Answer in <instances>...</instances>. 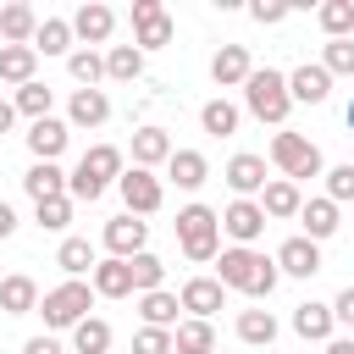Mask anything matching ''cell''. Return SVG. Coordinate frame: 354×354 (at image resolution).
Instances as JSON below:
<instances>
[{"label":"cell","instance_id":"6da1fadb","mask_svg":"<svg viewBox=\"0 0 354 354\" xmlns=\"http://www.w3.org/2000/svg\"><path fill=\"white\" fill-rule=\"evenodd\" d=\"M277 260H266L260 249H221V266H216V282L221 288H238L249 299H266L277 288Z\"/></svg>","mask_w":354,"mask_h":354},{"label":"cell","instance_id":"7c38bea8","mask_svg":"<svg viewBox=\"0 0 354 354\" xmlns=\"http://www.w3.org/2000/svg\"><path fill=\"white\" fill-rule=\"evenodd\" d=\"M177 299H183V310H188L194 321H210V315L221 310V299H227V288H221L216 277H188Z\"/></svg>","mask_w":354,"mask_h":354},{"label":"cell","instance_id":"7a4b0ae2","mask_svg":"<svg viewBox=\"0 0 354 354\" xmlns=\"http://www.w3.org/2000/svg\"><path fill=\"white\" fill-rule=\"evenodd\" d=\"M122 183V149L116 144H94V149H83V160H77V171L66 177V194H72V205L83 199V205H94L100 194H105V183Z\"/></svg>","mask_w":354,"mask_h":354},{"label":"cell","instance_id":"e575fe53","mask_svg":"<svg viewBox=\"0 0 354 354\" xmlns=\"http://www.w3.org/2000/svg\"><path fill=\"white\" fill-rule=\"evenodd\" d=\"M55 266H61V271H66V277L77 282V277H83V271H94L100 260H94V249H88V238H66V243L55 249Z\"/></svg>","mask_w":354,"mask_h":354},{"label":"cell","instance_id":"f6af8a7d","mask_svg":"<svg viewBox=\"0 0 354 354\" xmlns=\"http://www.w3.org/2000/svg\"><path fill=\"white\" fill-rule=\"evenodd\" d=\"M249 17H254L260 28H277V22L288 17V6H282V0H254V6H249Z\"/></svg>","mask_w":354,"mask_h":354},{"label":"cell","instance_id":"ab89813d","mask_svg":"<svg viewBox=\"0 0 354 354\" xmlns=\"http://www.w3.org/2000/svg\"><path fill=\"white\" fill-rule=\"evenodd\" d=\"M315 22L326 28V39H348V28H354V0H326V6L315 11Z\"/></svg>","mask_w":354,"mask_h":354},{"label":"cell","instance_id":"c3c4849f","mask_svg":"<svg viewBox=\"0 0 354 354\" xmlns=\"http://www.w3.org/2000/svg\"><path fill=\"white\" fill-rule=\"evenodd\" d=\"M11 232H17V210L0 199V238H11Z\"/></svg>","mask_w":354,"mask_h":354},{"label":"cell","instance_id":"7dc6e473","mask_svg":"<svg viewBox=\"0 0 354 354\" xmlns=\"http://www.w3.org/2000/svg\"><path fill=\"white\" fill-rule=\"evenodd\" d=\"M22 354H61V343H55V337H28Z\"/></svg>","mask_w":354,"mask_h":354},{"label":"cell","instance_id":"52a82bcc","mask_svg":"<svg viewBox=\"0 0 354 354\" xmlns=\"http://www.w3.org/2000/svg\"><path fill=\"white\" fill-rule=\"evenodd\" d=\"M171 17H166V6L160 0H133V44L138 50H166L171 44Z\"/></svg>","mask_w":354,"mask_h":354},{"label":"cell","instance_id":"5bb4252c","mask_svg":"<svg viewBox=\"0 0 354 354\" xmlns=\"http://www.w3.org/2000/svg\"><path fill=\"white\" fill-rule=\"evenodd\" d=\"M249 72H254V61H249V50H243V44H221V50H216V61H210L216 88H238V83H249Z\"/></svg>","mask_w":354,"mask_h":354},{"label":"cell","instance_id":"74e56055","mask_svg":"<svg viewBox=\"0 0 354 354\" xmlns=\"http://www.w3.org/2000/svg\"><path fill=\"white\" fill-rule=\"evenodd\" d=\"M66 72H72L77 88H94V83L105 77V55H94V50H72V55H66Z\"/></svg>","mask_w":354,"mask_h":354},{"label":"cell","instance_id":"836d02e7","mask_svg":"<svg viewBox=\"0 0 354 354\" xmlns=\"http://www.w3.org/2000/svg\"><path fill=\"white\" fill-rule=\"evenodd\" d=\"M11 105H17L22 116H33V122H44V116H50V105H55V88L33 77V83H22V88H17V100H11Z\"/></svg>","mask_w":354,"mask_h":354},{"label":"cell","instance_id":"681fc988","mask_svg":"<svg viewBox=\"0 0 354 354\" xmlns=\"http://www.w3.org/2000/svg\"><path fill=\"white\" fill-rule=\"evenodd\" d=\"M11 122H17V105H11V100H0V133H11Z\"/></svg>","mask_w":354,"mask_h":354},{"label":"cell","instance_id":"4316f807","mask_svg":"<svg viewBox=\"0 0 354 354\" xmlns=\"http://www.w3.org/2000/svg\"><path fill=\"white\" fill-rule=\"evenodd\" d=\"M0 310H6V315H28V310H39V282L22 277V271L6 277V282H0Z\"/></svg>","mask_w":354,"mask_h":354},{"label":"cell","instance_id":"30bf717a","mask_svg":"<svg viewBox=\"0 0 354 354\" xmlns=\"http://www.w3.org/2000/svg\"><path fill=\"white\" fill-rule=\"evenodd\" d=\"M288 94H293V105H326V94H332V72H326L321 61H304V66L288 72Z\"/></svg>","mask_w":354,"mask_h":354},{"label":"cell","instance_id":"bcb514c9","mask_svg":"<svg viewBox=\"0 0 354 354\" xmlns=\"http://www.w3.org/2000/svg\"><path fill=\"white\" fill-rule=\"evenodd\" d=\"M332 315H337L343 326H354V288H343V293L332 299Z\"/></svg>","mask_w":354,"mask_h":354},{"label":"cell","instance_id":"ffe728a7","mask_svg":"<svg viewBox=\"0 0 354 354\" xmlns=\"http://www.w3.org/2000/svg\"><path fill=\"white\" fill-rule=\"evenodd\" d=\"M66 138H72V127L55 122V116H44V122L28 127V149H33V160H55V155L66 149Z\"/></svg>","mask_w":354,"mask_h":354},{"label":"cell","instance_id":"7402d4cb","mask_svg":"<svg viewBox=\"0 0 354 354\" xmlns=\"http://www.w3.org/2000/svg\"><path fill=\"white\" fill-rule=\"evenodd\" d=\"M22 188L33 194V205H44V199H61V194H66V171H61L55 160H33V171L22 177Z\"/></svg>","mask_w":354,"mask_h":354},{"label":"cell","instance_id":"816d5d0a","mask_svg":"<svg viewBox=\"0 0 354 354\" xmlns=\"http://www.w3.org/2000/svg\"><path fill=\"white\" fill-rule=\"evenodd\" d=\"M343 122H348V133H354V100H348V116H343Z\"/></svg>","mask_w":354,"mask_h":354},{"label":"cell","instance_id":"cb8c5ba5","mask_svg":"<svg viewBox=\"0 0 354 354\" xmlns=\"http://www.w3.org/2000/svg\"><path fill=\"white\" fill-rule=\"evenodd\" d=\"M33 66H39V50L33 44H0V83H33Z\"/></svg>","mask_w":354,"mask_h":354},{"label":"cell","instance_id":"3957f363","mask_svg":"<svg viewBox=\"0 0 354 354\" xmlns=\"http://www.w3.org/2000/svg\"><path fill=\"white\" fill-rule=\"evenodd\" d=\"M243 105H249V116H260V122L282 127V122H288V111H293L288 77H282V72H271V66H254V72H249V83H243Z\"/></svg>","mask_w":354,"mask_h":354},{"label":"cell","instance_id":"ac0fdd59","mask_svg":"<svg viewBox=\"0 0 354 354\" xmlns=\"http://www.w3.org/2000/svg\"><path fill=\"white\" fill-rule=\"evenodd\" d=\"M227 188H232L238 199L266 194V160H260V155H232V160H227Z\"/></svg>","mask_w":354,"mask_h":354},{"label":"cell","instance_id":"f546056e","mask_svg":"<svg viewBox=\"0 0 354 354\" xmlns=\"http://www.w3.org/2000/svg\"><path fill=\"white\" fill-rule=\"evenodd\" d=\"M171 348H177V354H216V332H210V321H177Z\"/></svg>","mask_w":354,"mask_h":354},{"label":"cell","instance_id":"5b68a950","mask_svg":"<svg viewBox=\"0 0 354 354\" xmlns=\"http://www.w3.org/2000/svg\"><path fill=\"white\" fill-rule=\"evenodd\" d=\"M88 310H94V288L88 282H61V288H50L44 293V304H39V315H44V326H77V321H88Z\"/></svg>","mask_w":354,"mask_h":354},{"label":"cell","instance_id":"44dd1931","mask_svg":"<svg viewBox=\"0 0 354 354\" xmlns=\"http://www.w3.org/2000/svg\"><path fill=\"white\" fill-rule=\"evenodd\" d=\"M94 293L100 299H127L133 293V260H116V254L100 260L94 266Z\"/></svg>","mask_w":354,"mask_h":354},{"label":"cell","instance_id":"d4e9b609","mask_svg":"<svg viewBox=\"0 0 354 354\" xmlns=\"http://www.w3.org/2000/svg\"><path fill=\"white\" fill-rule=\"evenodd\" d=\"M66 116H72V127H100V122L111 116L105 88H77V94H72V105H66Z\"/></svg>","mask_w":354,"mask_h":354},{"label":"cell","instance_id":"9a60e30c","mask_svg":"<svg viewBox=\"0 0 354 354\" xmlns=\"http://www.w3.org/2000/svg\"><path fill=\"white\" fill-rule=\"evenodd\" d=\"M332 326H337L332 304H315V299H304V304L293 310V332H299L304 343H332Z\"/></svg>","mask_w":354,"mask_h":354},{"label":"cell","instance_id":"60d3db41","mask_svg":"<svg viewBox=\"0 0 354 354\" xmlns=\"http://www.w3.org/2000/svg\"><path fill=\"white\" fill-rule=\"evenodd\" d=\"M321 66H326L332 77H354V39H326Z\"/></svg>","mask_w":354,"mask_h":354},{"label":"cell","instance_id":"2e32d148","mask_svg":"<svg viewBox=\"0 0 354 354\" xmlns=\"http://www.w3.org/2000/svg\"><path fill=\"white\" fill-rule=\"evenodd\" d=\"M111 28H116V11H111V6H100V0L77 6V17H72V33H77L83 44H105V39H111Z\"/></svg>","mask_w":354,"mask_h":354},{"label":"cell","instance_id":"ee69618b","mask_svg":"<svg viewBox=\"0 0 354 354\" xmlns=\"http://www.w3.org/2000/svg\"><path fill=\"white\" fill-rule=\"evenodd\" d=\"M326 199L332 205H348L354 199V166H332L326 171Z\"/></svg>","mask_w":354,"mask_h":354},{"label":"cell","instance_id":"d6986e66","mask_svg":"<svg viewBox=\"0 0 354 354\" xmlns=\"http://www.w3.org/2000/svg\"><path fill=\"white\" fill-rule=\"evenodd\" d=\"M33 33H39V11L33 6H22V0L0 6V44H33Z\"/></svg>","mask_w":354,"mask_h":354},{"label":"cell","instance_id":"8d00e7d4","mask_svg":"<svg viewBox=\"0 0 354 354\" xmlns=\"http://www.w3.org/2000/svg\"><path fill=\"white\" fill-rule=\"evenodd\" d=\"M72 348H77V354H105V348H111V321H100V315L77 321V326H72Z\"/></svg>","mask_w":354,"mask_h":354},{"label":"cell","instance_id":"e0dca14e","mask_svg":"<svg viewBox=\"0 0 354 354\" xmlns=\"http://www.w3.org/2000/svg\"><path fill=\"white\" fill-rule=\"evenodd\" d=\"M177 149H171V138H166V127H138L133 133V166H144V171H155V166H166Z\"/></svg>","mask_w":354,"mask_h":354},{"label":"cell","instance_id":"8992f818","mask_svg":"<svg viewBox=\"0 0 354 354\" xmlns=\"http://www.w3.org/2000/svg\"><path fill=\"white\" fill-rule=\"evenodd\" d=\"M271 160L282 166L288 183H299V177H321V149H315L304 133H277V138H271Z\"/></svg>","mask_w":354,"mask_h":354},{"label":"cell","instance_id":"277c9868","mask_svg":"<svg viewBox=\"0 0 354 354\" xmlns=\"http://www.w3.org/2000/svg\"><path fill=\"white\" fill-rule=\"evenodd\" d=\"M177 243H183V254L194 266L216 260V249H221V216L210 205H183L177 210Z\"/></svg>","mask_w":354,"mask_h":354},{"label":"cell","instance_id":"f1b7e54d","mask_svg":"<svg viewBox=\"0 0 354 354\" xmlns=\"http://www.w3.org/2000/svg\"><path fill=\"white\" fill-rule=\"evenodd\" d=\"M299 221H304V238H310V243H321V238H332V232H337V205H332V199H304Z\"/></svg>","mask_w":354,"mask_h":354},{"label":"cell","instance_id":"ba28073f","mask_svg":"<svg viewBox=\"0 0 354 354\" xmlns=\"http://www.w3.org/2000/svg\"><path fill=\"white\" fill-rule=\"evenodd\" d=\"M122 205H127V216H155L160 210V199H166V188H160V177L155 171H144V166H133V171H122Z\"/></svg>","mask_w":354,"mask_h":354},{"label":"cell","instance_id":"4dcf8cb0","mask_svg":"<svg viewBox=\"0 0 354 354\" xmlns=\"http://www.w3.org/2000/svg\"><path fill=\"white\" fill-rule=\"evenodd\" d=\"M72 39H77V33H72V22L44 17V22H39V33H33V50H39V55H66V50H72Z\"/></svg>","mask_w":354,"mask_h":354},{"label":"cell","instance_id":"8fae6325","mask_svg":"<svg viewBox=\"0 0 354 354\" xmlns=\"http://www.w3.org/2000/svg\"><path fill=\"white\" fill-rule=\"evenodd\" d=\"M144 243H149V221H138V216H116V221H105V249H111L116 260L144 254Z\"/></svg>","mask_w":354,"mask_h":354},{"label":"cell","instance_id":"d590c367","mask_svg":"<svg viewBox=\"0 0 354 354\" xmlns=\"http://www.w3.org/2000/svg\"><path fill=\"white\" fill-rule=\"evenodd\" d=\"M238 337L254 343V348L277 343V315H271V310H243V315H238Z\"/></svg>","mask_w":354,"mask_h":354},{"label":"cell","instance_id":"4fadbf2b","mask_svg":"<svg viewBox=\"0 0 354 354\" xmlns=\"http://www.w3.org/2000/svg\"><path fill=\"white\" fill-rule=\"evenodd\" d=\"M277 271H282V277H315V271H321V243H310L304 232L288 238V243L277 249Z\"/></svg>","mask_w":354,"mask_h":354},{"label":"cell","instance_id":"1f68e13d","mask_svg":"<svg viewBox=\"0 0 354 354\" xmlns=\"http://www.w3.org/2000/svg\"><path fill=\"white\" fill-rule=\"evenodd\" d=\"M138 72H144V50H138V44H111V50H105V77L133 83Z\"/></svg>","mask_w":354,"mask_h":354},{"label":"cell","instance_id":"603a6c76","mask_svg":"<svg viewBox=\"0 0 354 354\" xmlns=\"http://www.w3.org/2000/svg\"><path fill=\"white\" fill-rule=\"evenodd\" d=\"M177 310H183V299L166 293V288L138 293V315H144V326H166V332H177Z\"/></svg>","mask_w":354,"mask_h":354},{"label":"cell","instance_id":"7bdbcfd3","mask_svg":"<svg viewBox=\"0 0 354 354\" xmlns=\"http://www.w3.org/2000/svg\"><path fill=\"white\" fill-rule=\"evenodd\" d=\"M133 354H177V348H171V332L166 326H138L133 332Z\"/></svg>","mask_w":354,"mask_h":354},{"label":"cell","instance_id":"d6a6232c","mask_svg":"<svg viewBox=\"0 0 354 354\" xmlns=\"http://www.w3.org/2000/svg\"><path fill=\"white\" fill-rule=\"evenodd\" d=\"M199 127H205L210 138H232V133H238V105H232V100H205Z\"/></svg>","mask_w":354,"mask_h":354},{"label":"cell","instance_id":"83f0119b","mask_svg":"<svg viewBox=\"0 0 354 354\" xmlns=\"http://www.w3.org/2000/svg\"><path fill=\"white\" fill-rule=\"evenodd\" d=\"M166 177H171L177 188H188V194H194V188L210 177V166H205V155H199V149H177V155L166 160Z\"/></svg>","mask_w":354,"mask_h":354},{"label":"cell","instance_id":"484cf974","mask_svg":"<svg viewBox=\"0 0 354 354\" xmlns=\"http://www.w3.org/2000/svg\"><path fill=\"white\" fill-rule=\"evenodd\" d=\"M260 210H266V216H299V210H304V194H299V183H288V177H271V183H266V194H260Z\"/></svg>","mask_w":354,"mask_h":354},{"label":"cell","instance_id":"b9f144b4","mask_svg":"<svg viewBox=\"0 0 354 354\" xmlns=\"http://www.w3.org/2000/svg\"><path fill=\"white\" fill-rule=\"evenodd\" d=\"M33 221H39L44 232H61V227H72V194H61V199H44V205L33 210Z\"/></svg>","mask_w":354,"mask_h":354},{"label":"cell","instance_id":"f907efd6","mask_svg":"<svg viewBox=\"0 0 354 354\" xmlns=\"http://www.w3.org/2000/svg\"><path fill=\"white\" fill-rule=\"evenodd\" d=\"M326 354H354V337H332V343H326Z\"/></svg>","mask_w":354,"mask_h":354},{"label":"cell","instance_id":"f35d334b","mask_svg":"<svg viewBox=\"0 0 354 354\" xmlns=\"http://www.w3.org/2000/svg\"><path fill=\"white\" fill-rule=\"evenodd\" d=\"M160 282H166V260H160V254H149V249H144V254H133V293H155Z\"/></svg>","mask_w":354,"mask_h":354},{"label":"cell","instance_id":"9c48e42d","mask_svg":"<svg viewBox=\"0 0 354 354\" xmlns=\"http://www.w3.org/2000/svg\"><path fill=\"white\" fill-rule=\"evenodd\" d=\"M221 232H227L238 249H254V238L266 232V210H260V199H232V205L221 210Z\"/></svg>","mask_w":354,"mask_h":354}]
</instances>
